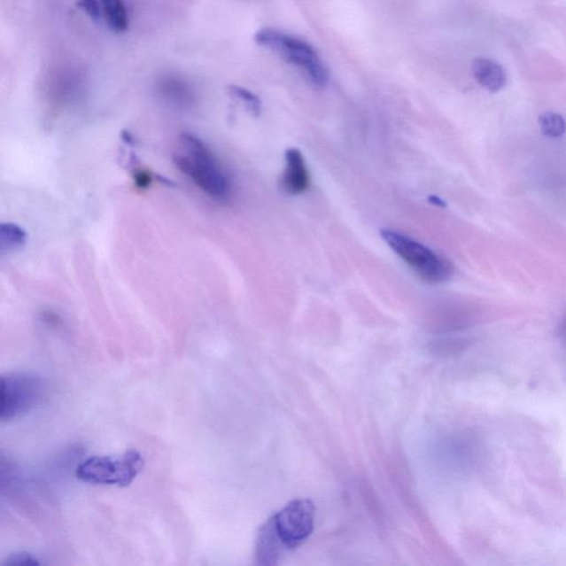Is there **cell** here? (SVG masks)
<instances>
[{
  "label": "cell",
  "mask_w": 566,
  "mask_h": 566,
  "mask_svg": "<svg viewBox=\"0 0 566 566\" xmlns=\"http://www.w3.org/2000/svg\"><path fill=\"white\" fill-rule=\"evenodd\" d=\"M227 91H229L231 97H236V99L242 101L244 106L249 110L253 115H260L261 112V101L260 97L256 95H253L252 91L247 90L246 88H243L240 86H235V84H230V86L227 87Z\"/></svg>",
  "instance_id": "obj_13"
},
{
  "label": "cell",
  "mask_w": 566,
  "mask_h": 566,
  "mask_svg": "<svg viewBox=\"0 0 566 566\" xmlns=\"http://www.w3.org/2000/svg\"><path fill=\"white\" fill-rule=\"evenodd\" d=\"M78 7L81 8L93 20H99L101 16V7L97 0H77Z\"/></svg>",
  "instance_id": "obj_15"
},
{
  "label": "cell",
  "mask_w": 566,
  "mask_h": 566,
  "mask_svg": "<svg viewBox=\"0 0 566 566\" xmlns=\"http://www.w3.org/2000/svg\"><path fill=\"white\" fill-rule=\"evenodd\" d=\"M476 81L489 92L501 91L507 86V74L498 62L488 58H477L472 64Z\"/></svg>",
  "instance_id": "obj_9"
},
{
  "label": "cell",
  "mask_w": 566,
  "mask_h": 566,
  "mask_svg": "<svg viewBox=\"0 0 566 566\" xmlns=\"http://www.w3.org/2000/svg\"><path fill=\"white\" fill-rule=\"evenodd\" d=\"M174 163L203 193L217 202H226L234 191L230 174L211 147L193 133L178 137Z\"/></svg>",
  "instance_id": "obj_1"
},
{
  "label": "cell",
  "mask_w": 566,
  "mask_h": 566,
  "mask_svg": "<svg viewBox=\"0 0 566 566\" xmlns=\"http://www.w3.org/2000/svg\"><path fill=\"white\" fill-rule=\"evenodd\" d=\"M255 42L260 46L277 53L289 64L298 66L314 86L324 88L329 83L327 66L311 44L273 28L258 31Z\"/></svg>",
  "instance_id": "obj_3"
},
{
  "label": "cell",
  "mask_w": 566,
  "mask_h": 566,
  "mask_svg": "<svg viewBox=\"0 0 566 566\" xmlns=\"http://www.w3.org/2000/svg\"><path fill=\"white\" fill-rule=\"evenodd\" d=\"M46 386L33 374L15 373L2 378V422H12L42 404Z\"/></svg>",
  "instance_id": "obj_5"
},
{
  "label": "cell",
  "mask_w": 566,
  "mask_h": 566,
  "mask_svg": "<svg viewBox=\"0 0 566 566\" xmlns=\"http://www.w3.org/2000/svg\"><path fill=\"white\" fill-rule=\"evenodd\" d=\"M315 508L306 499L290 502L273 516L275 530L288 550L296 549L314 532Z\"/></svg>",
  "instance_id": "obj_6"
},
{
  "label": "cell",
  "mask_w": 566,
  "mask_h": 566,
  "mask_svg": "<svg viewBox=\"0 0 566 566\" xmlns=\"http://www.w3.org/2000/svg\"><path fill=\"white\" fill-rule=\"evenodd\" d=\"M106 21L115 33H123L128 29V12L123 0H101Z\"/></svg>",
  "instance_id": "obj_11"
},
{
  "label": "cell",
  "mask_w": 566,
  "mask_h": 566,
  "mask_svg": "<svg viewBox=\"0 0 566 566\" xmlns=\"http://www.w3.org/2000/svg\"><path fill=\"white\" fill-rule=\"evenodd\" d=\"M428 202L439 208L447 207V204H446L445 200L438 198V196H430V198H428Z\"/></svg>",
  "instance_id": "obj_17"
},
{
  "label": "cell",
  "mask_w": 566,
  "mask_h": 566,
  "mask_svg": "<svg viewBox=\"0 0 566 566\" xmlns=\"http://www.w3.org/2000/svg\"><path fill=\"white\" fill-rule=\"evenodd\" d=\"M310 186V175L307 172L305 158L298 149L285 151V167L282 177V187L289 195L306 193Z\"/></svg>",
  "instance_id": "obj_7"
},
{
  "label": "cell",
  "mask_w": 566,
  "mask_h": 566,
  "mask_svg": "<svg viewBox=\"0 0 566 566\" xmlns=\"http://www.w3.org/2000/svg\"><path fill=\"white\" fill-rule=\"evenodd\" d=\"M135 182L139 189H147L151 185V175L150 172H146L144 169H136L135 171Z\"/></svg>",
  "instance_id": "obj_16"
},
{
  "label": "cell",
  "mask_w": 566,
  "mask_h": 566,
  "mask_svg": "<svg viewBox=\"0 0 566 566\" xmlns=\"http://www.w3.org/2000/svg\"><path fill=\"white\" fill-rule=\"evenodd\" d=\"M40 561L35 558V556L31 555L30 554H26V552H20V554H12L8 556L6 562L4 565H19V566H27V565H40Z\"/></svg>",
  "instance_id": "obj_14"
},
{
  "label": "cell",
  "mask_w": 566,
  "mask_h": 566,
  "mask_svg": "<svg viewBox=\"0 0 566 566\" xmlns=\"http://www.w3.org/2000/svg\"><path fill=\"white\" fill-rule=\"evenodd\" d=\"M381 236L387 246L411 267L423 282L440 284L453 277L454 268L452 261L425 244L395 230L382 229Z\"/></svg>",
  "instance_id": "obj_2"
},
{
  "label": "cell",
  "mask_w": 566,
  "mask_h": 566,
  "mask_svg": "<svg viewBox=\"0 0 566 566\" xmlns=\"http://www.w3.org/2000/svg\"><path fill=\"white\" fill-rule=\"evenodd\" d=\"M144 459L137 450L131 449L119 456H93L77 468L78 479L83 483L128 487L140 474Z\"/></svg>",
  "instance_id": "obj_4"
},
{
  "label": "cell",
  "mask_w": 566,
  "mask_h": 566,
  "mask_svg": "<svg viewBox=\"0 0 566 566\" xmlns=\"http://www.w3.org/2000/svg\"><path fill=\"white\" fill-rule=\"evenodd\" d=\"M288 547L284 546L275 530L273 518L267 521L258 533L256 542V562L260 565H275L283 558Z\"/></svg>",
  "instance_id": "obj_8"
},
{
  "label": "cell",
  "mask_w": 566,
  "mask_h": 566,
  "mask_svg": "<svg viewBox=\"0 0 566 566\" xmlns=\"http://www.w3.org/2000/svg\"><path fill=\"white\" fill-rule=\"evenodd\" d=\"M28 240V234L15 222H3L0 226V246L3 252H19Z\"/></svg>",
  "instance_id": "obj_10"
},
{
  "label": "cell",
  "mask_w": 566,
  "mask_h": 566,
  "mask_svg": "<svg viewBox=\"0 0 566 566\" xmlns=\"http://www.w3.org/2000/svg\"><path fill=\"white\" fill-rule=\"evenodd\" d=\"M539 126L543 136L558 139L566 133V121L562 115L555 112H546L539 118Z\"/></svg>",
  "instance_id": "obj_12"
},
{
  "label": "cell",
  "mask_w": 566,
  "mask_h": 566,
  "mask_svg": "<svg viewBox=\"0 0 566 566\" xmlns=\"http://www.w3.org/2000/svg\"><path fill=\"white\" fill-rule=\"evenodd\" d=\"M562 331H563V336H564L565 340H566V318H565V320H564Z\"/></svg>",
  "instance_id": "obj_18"
}]
</instances>
